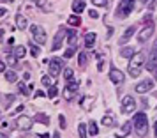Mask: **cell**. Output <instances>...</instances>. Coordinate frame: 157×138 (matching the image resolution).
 I'll use <instances>...</instances> for the list:
<instances>
[{
	"mask_svg": "<svg viewBox=\"0 0 157 138\" xmlns=\"http://www.w3.org/2000/svg\"><path fill=\"white\" fill-rule=\"evenodd\" d=\"M145 51H138L132 55L131 62H129V74L132 78H138L141 74V69H143V64H145Z\"/></svg>",
	"mask_w": 157,
	"mask_h": 138,
	"instance_id": "obj_1",
	"label": "cell"
},
{
	"mask_svg": "<svg viewBox=\"0 0 157 138\" xmlns=\"http://www.w3.org/2000/svg\"><path fill=\"white\" fill-rule=\"evenodd\" d=\"M86 60H88V53H86V51H81V53L78 55L79 67H85V65H86Z\"/></svg>",
	"mask_w": 157,
	"mask_h": 138,
	"instance_id": "obj_23",
	"label": "cell"
},
{
	"mask_svg": "<svg viewBox=\"0 0 157 138\" xmlns=\"http://www.w3.org/2000/svg\"><path fill=\"white\" fill-rule=\"evenodd\" d=\"M6 80H7L9 83H16V81H18V74H16L14 71H6Z\"/></svg>",
	"mask_w": 157,
	"mask_h": 138,
	"instance_id": "obj_24",
	"label": "cell"
},
{
	"mask_svg": "<svg viewBox=\"0 0 157 138\" xmlns=\"http://www.w3.org/2000/svg\"><path fill=\"white\" fill-rule=\"evenodd\" d=\"M36 96H37V97H44V92H41V90H37V92H36Z\"/></svg>",
	"mask_w": 157,
	"mask_h": 138,
	"instance_id": "obj_41",
	"label": "cell"
},
{
	"mask_svg": "<svg viewBox=\"0 0 157 138\" xmlns=\"http://www.w3.org/2000/svg\"><path fill=\"white\" fill-rule=\"evenodd\" d=\"M134 110H136V99L132 96H125L122 99V112L124 113H132Z\"/></svg>",
	"mask_w": 157,
	"mask_h": 138,
	"instance_id": "obj_9",
	"label": "cell"
},
{
	"mask_svg": "<svg viewBox=\"0 0 157 138\" xmlns=\"http://www.w3.org/2000/svg\"><path fill=\"white\" fill-rule=\"evenodd\" d=\"M154 89V81L152 80H145L141 81V83H138L134 87V90L138 92V94H145V92H148V90H152Z\"/></svg>",
	"mask_w": 157,
	"mask_h": 138,
	"instance_id": "obj_11",
	"label": "cell"
},
{
	"mask_svg": "<svg viewBox=\"0 0 157 138\" xmlns=\"http://www.w3.org/2000/svg\"><path fill=\"white\" fill-rule=\"evenodd\" d=\"M34 122H36V120H34L32 117H29V115H20L18 119H16V124H18V128H20V129H23V131L32 129Z\"/></svg>",
	"mask_w": 157,
	"mask_h": 138,
	"instance_id": "obj_6",
	"label": "cell"
},
{
	"mask_svg": "<svg viewBox=\"0 0 157 138\" xmlns=\"http://www.w3.org/2000/svg\"><path fill=\"white\" fill-rule=\"evenodd\" d=\"M57 94H58V87L57 85H51L48 89V97H57Z\"/></svg>",
	"mask_w": 157,
	"mask_h": 138,
	"instance_id": "obj_29",
	"label": "cell"
},
{
	"mask_svg": "<svg viewBox=\"0 0 157 138\" xmlns=\"http://www.w3.org/2000/svg\"><path fill=\"white\" fill-rule=\"evenodd\" d=\"M65 36H67V30H58L57 36H55V43H53V46H51V50H60L62 41H64Z\"/></svg>",
	"mask_w": 157,
	"mask_h": 138,
	"instance_id": "obj_13",
	"label": "cell"
},
{
	"mask_svg": "<svg viewBox=\"0 0 157 138\" xmlns=\"http://www.w3.org/2000/svg\"><path fill=\"white\" fill-rule=\"evenodd\" d=\"M67 23H69L71 27H78V25H81V18H79L78 14H72V16H69Z\"/></svg>",
	"mask_w": 157,
	"mask_h": 138,
	"instance_id": "obj_21",
	"label": "cell"
},
{
	"mask_svg": "<svg viewBox=\"0 0 157 138\" xmlns=\"http://www.w3.org/2000/svg\"><path fill=\"white\" fill-rule=\"evenodd\" d=\"M25 53H27V48L21 46V44H20V46H16L14 51H13V55H14L16 58H23V57H25Z\"/></svg>",
	"mask_w": 157,
	"mask_h": 138,
	"instance_id": "obj_18",
	"label": "cell"
},
{
	"mask_svg": "<svg viewBox=\"0 0 157 138\" xmlns=\"http://www.w3.org/2000/svg\"><path fill=\"white\" fill-rule=\"evenodd\" d=\"M132 126H134V131L138 136H147V133H148V117L147 113H143V112H138L132 119Z\"/></svg>",
	"mask_w": 157,
	"mask_h": 138,
	"instance_id": "obj_2",
	"label": "cell"
},
{
	"mask_svg": "<svg viewBox=\"0 0 157 138\" xmlns=\"http://www.w3.org/2000/svg\"><path fill=\"white\" fill-rule=\"evenodd\" d=\"M155 69H157V41L154 43L152 51H150L148 58H147V71H150V73H155Z\"/></svg>",
	"mask_w": 157,
	"mask_h": 138,
	"instance_id": "obj_5",
	"label": "cell"
},
{
	"mask_svg": "<svg viewBox=\"0 0 157 138\" xmlns=\"http://www.w3.org/2000/svg\"><path fill=\"white\" fill-rule=\"evenodd\" d=\"M154 129H155V138H157V122H155V126H154Z\"/></svg>",
	"mask_w": 157,
	"mask_h": 138,
	"instance_id": "obj_46",
	"label": "cell"
},
{
	"mask_svg": "<svg viewBox=\"0 0 157 138\" xmlns=\"http://www.w3.org/2000/svg\"><path fill=\"white\" fill-rule=\"evenodd\" d=\"M129 131H131V122H125V124H124V128H122V131H120V135H118V136L124 138L125 135H129Z\"/></svg>",
	"mask_w": 157,
	"mask_h": 138,
	"instance_id": "obj_28",
	"label": "cell"
},
{
	"mask_svg": "<svg viewBox=\"0 0 157 138\" xmlns=\"http://www.w3.org/2000/svg\"><path fill=\"white\" fill-rule=\"evenodd\" d=\"M155 80H157V69H155Z\"/></svg>",
	"mask_w": 157,
	"mask_h": 138,
	"instance_id": "obj_47",
	"label": "cell"
},
{
	"mask_svg": "<svg viewBox=\"0 0 157 138\" xmlns=\"http://www.w3.org/2000/svg\"><path fill=\"white\" fill-rule=\"evenodd\" d=\"M94 6H99V7H106L108 6V0H92Z\"/></svg>",
	"mask_w": 157,
	"mask_h": 138,
	"instance_id": "obj_35",
	"label": "cell"
},
{
	"mask_svg": "<svg viewBox=\"0 0 157 138\" xmlns=\"http://www.w3.org/2000/svg\"><path fill=\"white\" fill-rule=\"evenodd\" d=\"M90 16H92L94 20H95V18H99V14H97V11H94V9L90 11Z\"/></svg>",
	"mask_w": 157,
	"mask_h": 138,
	"instance_id": "obj_39",
	"label": "cell"
},
{
	"mask_svg": "<svg viewBox=\"0 0 157 138\" xmlns=\"http://www.w3.org/2000/svg\"><path fill=\"white\" fill-rule=\"evenodd\" d=\"M132 9H134V0H120L117 6V16L125 18L129 13H132Z\"/></svg>",
	"mask_w": 157,
	"mask_h": 138,
	"instance_id": "obj_3",
	"label": "cell"
},
{
	"mask_svg": "<svg viewBox=\"0 0 157 138\" xmlns=\"http://www.w3.org/2000/svg\"><path fill=\"white\" fill-rule=\"evenodd\" d=\"M16 25H18L20 30H25L27 29V18H25L23 14H18L16 16Z\"/></svg>",
	"mask_w": 157,
	"mask_h": 138,
	"instance_id": "obj_16",
	"label": "cell"
},
{
	"mask_svg": "<svg viewBox=\"0 0 157 138\" xmlns=\"http://www.w3.org/2000/svg\"><path fill=\"white\" fill-rule=\"evenodd\" d=\"M95 34H94V32H88V34H86L85 36V46L86 48H92L94 44H95Z\"/></svg>",
	"mask_w": 157,
	"mask_h": 138,
	"instance_id": "obj_15",
	"label": "cell"
},
{
	"mask_svg": "<svg viewBox=\"0 0 157 138\" xmlns=\"http://www.w3.org/2000/svg\"><path fill=\"white\" fill-rule=\"evenodd\" d=\"M76 30L74 29H69L67 30V41H69V44H71V46H74V44H76Z\"/></svg>",
	"mask_w": 157,
	"mask_h": 138,
	"instance_id": "obj_20",
	"label": "cell"
},
{
	"mask_svg": "<svg viewBox=\"0 0 157 138\" xmlns=\"http://www.w3.org/2000/svg\"><path fill=\"white\" fill-rule=\"evenodd\" d=\"M120 55L124 58H132V55H134V50L132 48H129V46H125V48H122L120 50Z\"/></svg>",
	"mask_w": 157,
	"mask_h": 138,
	"instance_id": "obj_22",
	"label": "cell"
},
{
	"mask_svg": "<svg viewBox=\"0 0 157 138\" xmlns=\"http://www.w3.org/2000/svg\"><path fill=\"white\" fill-rule=\"evenodd\" d=\"M78 133H79V138H86V126L85 124H79L78 126Z\"/></svg>",
	"mask_w": 157,
	"mask_h": 138,
	"instance_id": "obj_31",
	"label": "cell"
},
{
	"mask_svg": "<svg viewBox=\"0 0 157 138\" xmlns=\"http://www.w3.org/2000/svg\"><path fill=\"white\" fill-rule=\"evenodd\" d=\"M88 133H90V136H95V135L99 133V129H97V124L94 122V120H90V126H88Z\"/></svg>",
	"mask_w": 157,
	"mask_h": 138,
	"instance_id": "obj_26",
	"label": "cell"
},
{
	"mask_svg": "<svg viewBox=\"0 0 157 138\" xmlns=\"http://www.w3.org/2000/svg\"><path fill=\"white\" fill-rule=\"evenodd\" d=\"M134 34H136V27H129V29L124 32V36L120 37V41H118V43H120V44H125L129 39H131V37L134 36Z\"/></svg>",
	"mask_w": 157,
	"mask_h": 138,
	"instance_id": "obj_14",
	"label": "cell"
},
{
	"mask_svg": "<svg viewBox=\"0 0 157 138\" xmlns=\"http://www.w3.org/2000/svg\"><path fill=\"white\" fill-rule=\"evenodd\" d=\"M18 90H20L23 96H29V89L25 87V83H18Z\"/></svg>",
	"mask_w": 157,
	"mask_h": 138,
	"instance_id": "obj_34",
	"label": "cell"
},
{
	"mask_svg": "<svg viewBox=\"0 0 157 138\" xmlns=\"http://www.w3.org/2000/svg\"><path fill=\"white\" fill-rule=\"evenodd\" d=\"M78 89H79V83L78 81H67V87L64 89V97H65V101H71L72 97H74V94L78 92Z\"/></svg>",
	"mask_w": 157,
	"mask_h": 138,
	"instance_id": "obj_7",
	"label": "cell"
},
{
	"mask_svg": "<svg viewBox=\"0 0 157 138\" xmlns=\"http://www.w3.org/2000/svg\"><path fill=\"white\" fill-rule=\"evenodd\" d=\"M72 76H74V71H72L71 67H67V69L64 71V78H65L67 81H71V80H72Z\"/></svg>",
	"mask_w": 157,
	"mask_h": 138,
	"instance_id": "obj_30",
	"label": "cell"
},
{
	"mask_svg": "<svg viewBox=\"0 0 157 138\" xmlns=\"http://www.w3.org/2000/svg\"><path fill=\"white\" fill-rule=\"evenodd\" d=\"M39 136H41V138H50V135H48V133H41Z\"/></svg>",
	"mask_w": 157,
	"mask_h": 138,
	"instance_id": "obj_43",
	"label": "cell"
},
{
	"mask_svg": "<svg viewBox=\"0 0 157 138\" xmlns=\"http://www.w3.org/2000/svg\"><path fill=\"white\" fill-rule=\"evenodd\" d=\"M2 71H6V64H4V62L0 60V73H2Z\"/></svg>",
	"mask_w": 157,
	"mask_h": 138,
	"instance_id": "obj_40",
	"label": "cell"
},
{
	"mask_svg": "<svg viewBox=\"0 0 157 138\" xmlns=\"http://www.w3.org/2000/svg\"><path fill=\"white\" fill-rule=\"evenodd\" d=\"M6 13H7V11H6V9H4V7H0V18H2V16L6 14Z\"/></svg>",
	"mask_w": 157,
	"mask_h": 138,
	"instance_id": "obj_42",
	"label": "cell"
},
{
	"mask_svg": "<svg viewBox=\"0 0 157 138\" xmlns=\"http://www.w3.org/2000/svg\"><path fill=\"white\" fill-rule=\"evenodd\" d=\"M34 120H36V122H43V124L48 126V124H50V117H46L44 113H37V115L34 117Z\"/></svg>",
	"mask_w": 157,
	"mask_h": 138,
	"instance_id": "obj_25",
	"label": "cell"
},
{
	"mask_svg": "<svg viewBox=\"0 0 157 138\" xmlns=\"http://www.w3.org/2000/svg\"><path fill=\"white\" fill-rule=\"evenodd\" d=\"M30 30H32V37H34V41H36L39 46H43V44L46 43V30H44L41 25H32Z\"/></svg>",
	"mask_w": 157,
	"mask_h": 138,
	"instance_id": "obj_4",
	"label": "cell"
},
{
	"mask_svg": "<svg viewBox=\"0 0 157 138\" xmlns=\"http://www.w3.org/2000/svg\"><path fill=\"white\" fill-rule=\"evenodd\" d=\"M74 53H76V48H74V46H71V48H67V50H65L64 57H65V58H71Z\"/></svg>",
	"mask_w": 157,
	"mask_h": 138,
	"instance_id": "obj_33",
	"label": "cell"
},
{
	"mask_svg": "<svg viewBox=\"0 0 157 138\" xmlns=\"http://www.w3.org/2000/svg\"><path fill=\"white\" fill-rule=\"evenodd\" d=\"M62 71V60L60 58H51L50 60V74L51 76H58Z\"/></svg>",
	"mask_w": 157,
	"mask_h": 138,
	"instance_id": "obj_10",
	"label": "cell"
},
{
	"mask_svg": "<svg viewBox=\"0 0 157 138\" xmlns=\"http://www.w3.org/2000/svg\"><path fill=\"white\" fill-rule=\"evenodd\" d=\"M30 53L34 55V57H37V55H41V48H39V44H30Z\"/></svg>",
	"mask_w": 157,
	"mask_h": 138,
	"instance_id": "obj_27",
	"label": "cell"
},
{
	"mask_svg": "<svg viewBox=\"0 0 157 138\" xmlns=\"http://www.w3.org/2000/svg\"><path fill=\"white\" fill-rule=\"evenodd\" d=\"M83 9H85V2H83V0H76V2L72 4V11H74L76 14L83 13Z\"/></svg>",
	"mask_w": 157,
	"mask_h": 138,
	"instance_id": "obj_17",
	"label": "cell"
},
{
	"mask_svg": "<svg viewBox=\"0 0 157 138\" xmlns=\"http://www.w3.org/2000/svg\"><path fill=\"white\" fill-rule=\"evenodd\" d=\"M0 138H9V136L6 135V133H0Z\"/></svg>",
	"mask_w": 157,
	"mask_h": 138,
	"instance_id": "obj_44",
	"label": "cell"
},
{
	"mask_svg": "<svg viewBox=\"0 0 157 138\" xmlns=\"http://www.w3.org/2000/svg\"><path fill=\"white\" fill-rule=\"evenodd\" d=\"M58 120H60V126H62V128H65V119H64V115L58 117Z\"/></svg>",
	"mask_w": 157,
	"mask_h": 138,
	"instance_id": "obj_38",
	"label": "cell"
},
{
	"mask_svg": "<svg viewBox=\"0 0 157 138\" xmlns=\"http://www.w3.org/2000/svg\"><path fill=\"white\" fill-rule=\"evenodd\" d=\"M13 99H14V96H13V94L6 96V106H9V104H11V103H13Z\"/></svg>",
	"mask_w": 157,
	"mask_h": 138,
	"instance_id": "obj_37",
	"label": "cell"
},
{
	"mask_svg": "<svg viewBox=\"0 0 157 138\" xmlns=\"http://www.w3.org/2000/svg\"><path fill=\"white\" fill-rule=\"evenodd\" d=\"M101 122H102V126H106V128H113L115 119H113V115H104L102 119H101Z\"/></svg>",
	"mask_w": 157,
	"mask_h": 138,
	"instance_id": "obj_19",
	"label": "cell"
},
{
	"mask_svg": "<svg viewBox=\"0 0 157 138\" xmlns=\"http://www.w3.org/2000/svg\"><path fill=\"white\" fill-rule=\"evenodd\" d=\"M53 138H60V133H55V135H53Z\"/></svg>",
	"mask_w": 157,
	"mask_h": 138,
	"instance_id": "obj_45",
	"label": "cell"
},
{
	"mask_svg": "<svg viewBox=\"0 0 157 138\" xmlns=\"http://www.w3.org/2000/svg\"><path fill=\"white\" fill-rule=\"evenodd\" d=\"M152 34H154V23L148 22L141 29V32L138 34V41H140V43H145V41H148L150 37H152Z\"/></svg>",
	"mask_w": 157,
	"mask_h": 138,
	"instance_id": "obj_8",
	"label": "cell"
},
{
	"mask_svg": "<svg viewBox=\"0 0 157 138\" xmlns=\"http://www.w3.org/2000/svg\"><path fill=\"white\" fill-rule=\"evenodd\" d=\"M109 80L113 81V83H124L125 76H124V73H122L120 69H115V67H111V69H109Z\"/></svg>",
	"mask_w": 157,
	"mask_h": 138,
	"instance_id": "obj_12",
	"label": "cell"
},
{
	"mask_svg": "<svg viewBox=\"0 0 157 138\" xmlns=\"http://www.w3.org/2000/svg\"><path fill=\"white\" fill-rule=\"evenodd\" d=\"M43 85L50 89L51 85H55V83H53V80H51V76H43Z\"/></svg>",
	"mask_w": 157,
	"mask_h": 138,
	"instance_id": "obj_32",
	"label": "cell"
},
{
	"mask_svg": "<svg viewBox=\"0 0 157 138\" xmlns=\"http://www.w3.org/2000/svg\"><path fill=\"white\" fill-rule=\"evenodd\" d=\"M16 60H18V58H16L14 55H11V53H9V57H7V62H9V64L14 65V64H16Z\"/></svg>",
	"mask_w": 157,
	"mask_h": 138,
	"instance_id": "obj_36",
	"label": "cell"
}]
</instances>
